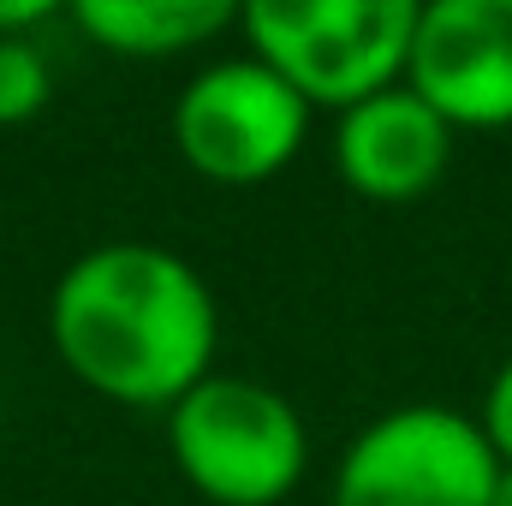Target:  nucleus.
Here are the masks:
<instances>
[{"instance_id":"f257e3e1","label":"nucleus","mask_w":512,"mask_h":506,"mask_svg":"<svg viewBox=\"0 0 512 506\" xmlns=\"http://www.w3.org/2000/svg\"><path fill=\"white\" fill-rule=\"evenodd\" d=\"M66 370L120 405H179L215 358V298L185 256L161 245H96L48 304Z\"/></svg>"},{"instance_id":"7ed1b4c3","label":"nucleus","mask_w":512,"mask_h":506,"mask_svg":"<svg viewBox=\"0 0 512 506\" xmlns=\"http://www.w3.org/2000/svg\"><path fill=\"white\" fill-rule=\"evenodd\" d=\"M167 441L185 483L221 506H274L298 489L310 459L298 411L274 387L245 376L197 381L173 405Z\"/></svg>"},{"instance_id":"9d476101","label":"nucleus","mask_w":512,"mask_h":506,"mask_svg":"<svg viewBox=\"0 0 512 506\" xmlns=\"http://www.w3.org/2000/svg\"><path fill=\"white\" fill-rule=\"evenodd\" d=\"M483 435L495 441V453L512 465V364L495 376V387H489V405H483Z\"/></svg>"},{"instance_id":"6e6552de","label":"nucleus","mask_w":512,"mask_h":506,"mask_svg":"<svg viewBox=\"0 0 512 506\" xmlns=\"http://www.w3.org/2000/svg\"><path fill=\"white\" fill-rule=\"evenodd\" d=\"M78 24L114 54H179L233 24L227 0H78Z\"/></svg>"},{"instance_id":"20e7f679","label":"nucleus","mask_w":512,"mask_h":506,"mask_svg":"<svg viewBox=\"0 0 512 506\" xmlns=\"http://www.w3.org/2000/svg\"><path fill=\"white\" fill-rule=\"evenodd\" d=\"M501 471L483 423L447 405H399L346 447L334 506H489Z\"/></svg>"},{"instance_id":"423d86ee","label":"nucleus","mask_w":512,"mask_h":506,"mask_svg":"<svg viewBox=\"0 0 512 506\" xmlns=\"http://www.w3.org/2000/svg\"><path fill=\"white\" fill-rule=\"evenodd\" d=\"M405 72L447 126H512V0L423 6Z\"/></svg>"},{"instance_id":"39448f33","label":"nucleus","mask_w":512,"mask_h":506,"mask_svg":"<svg viewBox=\"0 0 512 506\" xmlns=\"http://www.w3.org/2000/svg\"><path fill=\"white\" fill-rule=\"evenodd\" d=\"M310 126V102L262 60H221L197 72L173 108L179 155L221 185H256L280 173Z\"/></svg>"},{"instance_id":"f8f14e48","label":"nucleus","mask_w":512,"mask_h":506,"mask_svg":"<svg viewBox=\"0 0 512 506\" xmlns=\"http://www.w3.org/2000/svg\"><path fill=\"white\" fill-rule=\"evenodd\" d=\"M489 506H512V465L501 471V483H495V501H489Z\"/></svg>"},{"instance_id":"f03ea898","label":"nucleus","mask_w":512,"mask_h":506,"mask_svg":"<svg viewBox=\"0 0 512 506\" xmlns=\"http://www.w3.org/2000/svg\"><path fill=\"white\" fill-rule=\"evenodd\" d=\"M417 12L411 0H256L245 6V30L256 60L304 102L358 108L411 66Z\"/></svg>"},{"instance_id":"1a4fd4ad","label":"nucleus","mask_w":512,"mask_h":506,"mask_svg":"<svg viewBox=\"0 0 512 506\" xmlns=\"http://www.w3.org/2000/svg\"><path fill=\"white\" fill-rule=\"evenodd\" d=\"M54 78H48V60L36 54L30 36H0V126H18L30 114H42Z\"/></svg>"},{"instance_id":"9b49d317","label":"nucleus","mask_w":512,"mask_h":506,"mask_svg":"<svg viewBox=\"0 0 512 506\" xmlns=\"http://www.w3.org/2000/svg\"><path fill=\"white\" fill-rule=\"evenodd\" d=\"M48 18H54L48 0H6V6H0V36H24V30H36V24H48Z\"/></svg>"},{"instance_id":"0eeeda50","label":"nucleus","mask_w":512,"mask_h":506,"mask_svg":"<svg viewBox=\"0 0 512 506\" xmlns=\"http://www.w3.org/2000/svg\"><path fill=\"white\" fill-rule=\"evenodd\" d=\"M340 173L358 197L376 203H411L423 191H435V179L447 173L453 155V126L405 84H393L382 96L358 102L340 114V137H334Z\"/></svg>"}]
</instances>
